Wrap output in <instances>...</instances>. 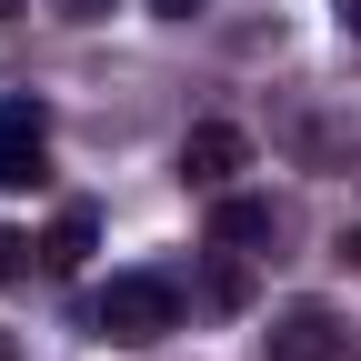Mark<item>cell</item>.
I'll return each mask as SVG.
<instances>
[{"label": "cell", "instance_id": "obj_1", "mask_svg": "<svg viewBox=\"0 0 361 361\" xmlns=\"http://www.w3.org/2000/svg\"><path fill=\"white\" fill-rule=\"evenodd\" d=\"M90 331L101 341H130V351H161L180 331V281L161 271H121L111 291H90Z\"/></svg>", "mask_w": 361, "mask_h": 361}, {"label": "cell", "instance_id": "obj_2", "mask_svg": "<svg viewBox=\"0 0 361 361\" xmlns=\"http://www.w3.org/2000/svg\"><path fill=\"white\" fill-rule=\"evenodd\" d=\"M251 171V130H231V121H201L191 141H180V180H191V191H231V180Z\"/></svg>", "mask_w": 361, "mask_h": 361}, {"label": "cell", "instance_id": "obj_3", "mask_svg": "<svg viewBox=\"0 0 361 361\" xmlns=\"http://www.w3.org/2000/svg\"><path fill=\"white\" fill-rule=\"evenodd\" d=\"M341 351H351V331L331 322L322 301H291L281 322L261 331V361H341Z\"/></svg>", "mask_w": 361, "mask_h": 361}, {"label": "cell", "instance_id": "obj_4", "mask_svg": "<svg viewBox=\"0 0 361 361\" xmlns=\"http://www.w3.org/2000/svg\"><path fill=\"white\" fill-rule=\"evenodd\" d=\"M51 161V111L40 101H0V191H30Z\"/></svg>", "mask_w": 361, "mask_h": 361}, {"label": "cell", "instance_id": "obj_5", "mask_svg": "<svg viewBox=\"0 0 361 361\" xmlns=\"http://www.w3.org/2000/svg\"><path fill=\"white\" fill-rule=\"evenodd\" d=\"M211 241L251 261V251H271V241H281V211H271V201H251V191H221V201H211Z\"/></svg>", "mask_w": 361, "mask_h": 361}, {"label": "cell", "instance_id": "obj_6", "mask_svg": "<svg viewBox=\"0 0 361 361\" xmlns=\"http://www.w3.org/2000/svg\"><path fill=\"white\" fill-rule=\"evenodd\" d=\"M241 301H251L241 251H221V241H211V261H201V311H241Z\"/></svg>", "mask_w": 361, "mask_h": 361}, {"label": "cell", "instance_id": "obj_7", "mask_svg": "<svg viewBox=\"0 0 361 361\" xmlns=\"http://www.w3.org/2000/svg\"><path fill=\"white\" fill-rule=\"evenodd\" d=\"M90 241H101V221H90V211H61V231H51V271H80Z\"/></svg>", "mask_w": 361, "mask_h": 361}, {"label": "cell", "instance_id": "obj_8", "mask_svg": "<svg viewBox=\"0 0 361 361\" xmlns=\"http://www.w3.org/2000/svg\"><path fill=\"white\" fill-rule=\"evenodd\" d=\"M331 20H341V40H361V0H331Z\"/></svg>", "mask_w": 361, "mask_h": 361}, {"label": "cell", "instance_id": "obj_9", "mask_svg": "<svg viewBox=\"0 0 361 361\" xmlns=\"http://www.w3.org/2000/svg\"><path fill=\"white\" fill-rule=\"evenodd\" d=\"M20 251H30V241H11V231H0V281H11V271H20Z\"/></svg>", "mask_w": 361, "mask_h": 361}, {"label": "cell", "instance_id": "obj_10", "mask_svg": "<svg viewBox=\"0 0 361 361\" xmlns=\"http://www.w3.org/2000/svg\"><path fill=\"white\" fill-rule=\"evenodd\" d=\"M151 11H161V20H191V11H201V0H151Z\"/></svg>", "mask_w": 361, "mask_h": 361}, {"label": "cell", "instance_id": "obj_11", "mask_svg": "<svg viewBox=\"0 0 361 361\" xmlns=\"http://www.w3.org/2000/svg\"><path fill=\"white\" fill-rule=\"evenodd\" d=\"M341 261H351V271H361V231H341Z\"/></svg>", "mask_w": 361, "mask_h": 361}, {"label": "cell", "instance_id": "obj_12", "mask_svg": "<svg viewBox=\"0 0 361 361\" xmlns=\"http://www.w3.org/2000/svg\"><path fill=\"white\" fill-rule=\"evenodd\" d=\"M0 361H11V341H0Z\"/></svg>", "mask_w": 361, "mask_h": 361}]
</instances>
